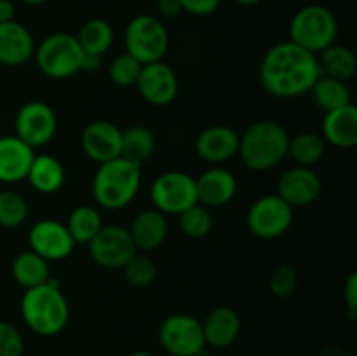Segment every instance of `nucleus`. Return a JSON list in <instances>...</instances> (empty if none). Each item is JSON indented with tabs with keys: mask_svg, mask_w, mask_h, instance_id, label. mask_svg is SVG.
I'll use <instances>...</instances> for the list:
<instances>
[{
	"mask_svg": "<svg viewBox=\"0 0 357 356\" xmlns=\"http://www.w3.org/2000/svg\"><path fill=\"white\" fill-rule=\"evenodd\" d=\"M20 309L24 325L40 337L61 334L70 320L68 300L54 278L40 286L24 290Z\"/></svg>",
	"mask_w": 357,
	"mask_h": 356,
	"instance_id": "nucleus-2",
	"label": "nucleus"
},
{
	"mask_svg": "<svg viewBox=\"0 0 357 356\" xmlns=\"http://www.w3.org/2000/svg\"><path fill=\"white\" fill-rule=\"evenodd\" d=\"M246 223L258 239H278L291 227L293 208L278 194L261 195L248 209Z\"/></svg>",
	"mask_w": 357,
	"mask_h": 356,
	"instance_id": "nucleus-8",
	"label": "nucleus"
},
{
	"mask_svg": "<svg viewBox=\"0 0 357 356\" xmlns=\"http://www.w3.org/2000/svg\"><path fill=\"white\" fill-rule=\"evenodd\" d=\"M16 16V6L13 0H0V23L13 21Z\"/></svg>",
	"mask_w": 357,
	"mask_h": 356,
	"instance_id": "nucleus-41",
	"label": "nucleus"
},
{
	"mask_svg": "<svg viewBox=\"0 0 357 356\" xmlns=\"http://www.w3.org/2000/svg\"><path fill=\"white\" fill-rule=\"evenodd\" d=\"M128 230L131 234L136 251L149 253L162 246L169 234V225H167L166 215L152 208L139 212Z\"/></svg>",
	"mask_w": 357,
	"mask_h": 356,
	"instance_id": "nucleus-21",
	"label": "nucleus"
},
{
	"mask_svg": "<svg viewBox=\"0 0 357 356\" xmlns=\"http://www.w3.org/2000/svg\"><path fill=\"white\" fill-rule=\"evenodd\" d=\"M150 199L164 215H180L199 202L195 178L183 171H166L153 180Z\"/></svg>",
	"mask_w": 357,
	"mask_h": 356,
	"instance_id": "nucleus-9",
	"label": "nucleus"
},
{
	"mask_svg": "<svg viewBox=\"0 0 357 356\" xmlns=\"http://www.w3.org/2000/svg\"><path fill=\"white\" fill-rule=\"evenodd\" d=\"M197 201L206 208H220L236 198L237 180L222 166H213L195 178Z\"/></svg>",
	"mask_w": 357,
	"mask_h": 356,
	"instance_id": "nucleus-18",
	"label": "nucleus"
},
{
	"mask_svg": "<svg viewBox=\"0 0 357 356\" xmlns=\"http://www.w3.org/2000/svg\"><path fill=\"white\" fill-rule=\"evenodd\" d=\"M142 63L136 61L128 52L115 56L108 65V75L110 80L119 87H132L138 82L139 72H142Z\"/></svg>",
	"mask_w": 357,
	"mask_h": 356,
	"instance_id": "nucleus-35",
	"label": "nucleus"
},
{
	"mask_svg": "<svg viewBox=\"0 0 357 356\" xmlns=\"http://www.w3.org/2000/svg\"><path fill=\"white\" fill-rule=\"evenodd\" d=\"M201 323L206 346L215 349L230 348L241 334V318L232 307H215Z\"/></svg>",
	"mask_w": 357,
	"mask_h": 356,
	"instance_id": "nucleus-23",
	"label": "nucleus"
},
{
	"mask_svg": "<svg viewBox=\"0 0 357 356\" xmlns=\"http://www.w3.org/2000/svg\"><path fill=\"white\" fill-rule=\"evenodd\" d=\"M121 145L122 129L107 119L89 122L80 135V147L84 154L98 164L121 157Z\"/></svg>",
	"mask_w": 357,
	"mask_h": 356,
	"instance_id": "nucleus-16",
	"label": "nucleus"
},
{
	"mask_svg": "<svg viewBox=\"0 0 357 356\" xmlns=\"http://www.w3.org/2000/svg\"><path fill=\"white\" fill-rule=\"evenodd\" d=\"M321 58H317L321 68V75L331 77V79L347 82L356 75L357 59L354 51L347 45L331 44L324 51L319 52Z\"/></svg>",
	"mask_w": 357,
	"mask_h": 356,
	"instance_id": "nucleus-26",
	"label": "nucleus"
},
{
	"mask_svg": "<svg viewBox=\"0 0 357 356\" xmlns=\"http://www.w3.org/2000/svg\"><path fill=\"white\" fill-rule=\"evenodd\" d=\"M20 2L26 3V6H42V3L49 2V0H20Z\"/></svg>",
	"mask_w": 357,
	"mask_h": 356,
	"instance_id": "nucleus-44",
	"label": "nucleus"
},
{
	"mask_svg": "<svg viewBox=\"0 0 357 356\" xmlns=\"http://www.w3.org/2000/svg\"><path fill=\"white\" fill-rule=\"evenodd\" d=\"M33 58L38 70L52 80L73 77L82 68L84 51L77 37L66 31H56L42 38L35 47Z\"/></svg>",
	"mask_w": 357,
	"mask_h": 356,
	"instance_id": "nucleus-6",
	"label": "nucleus"
},
{
	"mask_svg": "<svg viewBox=\"0 0 357 356\" xmlns=\"http://www.w3.org/2000/svg\"><path fill=\"white\" fill-rule=\"evenodd\" d=\"M321 77L317 56L286 40L272 45L260 63V82L271 96L291 100L309 93Z\"/></svg>",
	"mask_w": 357,
	"mask_h": 356,
	"instance_id": "nucleus-1",
	"label": "nucleus"
},
{
	"mask_svg": "<svg viewBox=\"0 0 357 356\" xmlns=\"http://www.w3.org/2000/svg\"><path fill=\"white\" fill-rule=\"evenodd\" d=\"M126 356H155V355H153V353H150V351H132V353H129V355H126Z\"/></svg>",
	"mask_w": 357,
	"mask_h": 356,
	"instance_id": "nucleus-45",
	"label": "nucleus"
},
{
	"mask_svg": "<svg viewBox=\"0 0 357 356\" xmlns=\"http://www.w3.org/2000/svg\"><path fill=\"white\" fill-rule=\"evenodd\" d=\"M28 216V202L14 191H0V227L16 229Z\"/></svg>",
	"mask_w": 357,
	"mask_h": 356,
	"instance_id": "nucleus-32",
	"label": "nucleus"
},
{
	"mask_svg": "<svg viewBox=\"0 0 357 356\" xmlns=\"http://www.w3.org/2000/svg\"><path fill=\"white\" fill-rule=\"evenodd\" d=\"M338 35V21L328 7L309 3L295 13L289 23V40L312 54L335 44Z\"/></svg>",
	"mask_w": 357,
	"mask_h": 356,
	"instance_id": "nucleus-5",
	"label": "nucleus"
},
{
	"mask_svg": "<svg viewBox=\"0 0 357 356\" xmlns=\"http://www.w3.org/2000/svg\"><path fill=\"white\" fill-rule=\"evenodd\" d=\"M126 52L142 65L162 61L169 49V34L160 17L138 14L126 27Z\"/></svg>",
	"mask_w": 357,
	"mask_h": 356,
	"instance_id": "nucleus-7",
	"label": "nucleus"
},
{
	"mask_svg": "<svg viewBox=\"0 0 357 356\" xmlns=\"http://www.w3.org/2000/svg\"><path fill=\"white\" fill-rule=\"evenodd\" d=\"M344 302L347 307L349 320H356L357 314V272H351L344 283Z\"/></svg>",
	"mask_w": 357,
	"mask_h": 356,
	"instance_id": "nucleus-39",
	"label": "nucleus"
},
{
	"mask_svg": "<svg viewBox=\"0 0 357 356\" xmlns=\"http://www.w3.org/2000/svg\"><path fill=\"white\" fill-rule=\"evenodd\" d=\"M323 192L319 175L307 166H293L278 181V195L293 209L305 208L316 202Z\"/></svg>",
	"mask_w": 357,
	"mask_h": 356,
	"instance_id": "nucleus-15",
	"label": "nucleus"
},
{
	"mask_svg": "<svg viewBox=\"0 0 357 356\" xmlns=\"http://www.w3.org/2000/svg\"><path fill=\"white\" fill-rule=\"evenodd\" d=\"M298 288V272L291 265H279L268 278V290L279 299H288Z\"/></svg>",
	"mask_w": 357,
	"mask_h": 356,
	"instance_id": "nucleus-36",
	"label": "nucleus"
},
{
	"mask_svg": "<svg viewBox=\"0 0 357 356\" xmlns=\"http://www.w3.org/2000/svg\"><path fill=\"white\" fill-rule=\"evenodd\" d=\"M183 13L192 16H209L215 10H218L222 0H180Z\"/></svg>",
	"mask_w": 357,
	"mask_h": 356,
	"instance_id": "nucleus-38",
	"label": "nucleus"
},
{
	"mask_svg": "<svg viewBox=\"0 0 357 356\" xmlns=\"http://www.w3.org/2000/svg\"><path fill=\"white\" fill-rule=\"evenodd\" d=\"M58 131V117L45 101H28L17 110L14 119V135L31 149L47 145Z\"/></svg>",
	"mask_w": 357,
	"mask_h": 356,
	"instance_id": "nucleus-11",
	"label": "nucleus"
},
{
	"mask_svg": "<svg viewBox=\"0 0 357 356\" xmlns=\"http://www.w3.org/2000/svg\"><path fill=\"white\" fill-rule=\"evenodd\" d=\"M160 346L171 356H201L206 353L202 323L190 314H171L159 327Z\"/></svg>",
	"mask_w": 357,
	"mask_h": 356,
	"instance_id": "nucleus-10",
	"label": "nucleus"
},
{
	"mask_svg": "<svg viewBox=\"0 0 357 356\" xmlns=\"http://www.w3.org/2000/svg\"><path fill=\"white\" fill-rule=\"evenodd\" d=\"M87 246L91 258L105 269H122L136 253L131 234L121 225H103Z\"/></svg>",
	"mask_w": 357,
	"mask_h": 356,
	"instance_id": "nucleus-12",
	"label": "nucleus"
},
{
	"mask_svg": "<svg viewBox=\"0 0 357 356\" xmlns=\"http://www.w3.org/2000/svg\"><path fill=\"white\" fill-rule=\"evenodd\" d=\"M155 135L146 126L135 124L122 131L121 157L142 168L155 152Z\"/></svg>",
	"mask_w": 357,
	"mask_h": 356,
	"instance_id": "nucleus-25",
	"label": "nucleus"
},
{
	"mask_svg": "<svg viewBox=\"0 0 357 356\" xmlns=\"http://www.w3.org/2000/svg\"><path fill=\"white\" fill-rule=\"evenodd\" d=\"M35 40L24 24L16 20L0 23V65L21 66L33 58Z\"/></svg>",
	"mask_w": 357,
	"mask_h": 356,
	"instance_id": "nucleus-20",
	"label": "nucleus"
},
{
	"mask_svg": "<svg viewBox=\"0 0 357 356\" xmlns=\"http://www.w3.org/2000/svg\"><path fill=\"white\" fill-rule=\"evenodd\" d=\"M289 135L282 124L272 119H260L239 135L237 156L253 171H268L288 157Z\"/></svg>",
	"mask_w": 357,
	"mask_h": 356,
	"instance_id": "nucleus-3",
	"label": "nucleus"
},
{
	"mask_svg": "<svg viewBox=\"0 0 357 356\" xmlns=\"http://www.w3.org/2000/svg\"><path fill=\"white\" fill-rule=\"evenodd\" d=\"M124 271L126 281L136 288H146L152 285L157 278V265L150 257H146L142 251H136L126 265L122 267Z\"/></svg>",
	"mask_w": 357,
	"mask_h": 356,
	"instance_id": "nucleus-34",
	"label": "nucleus"
},
{
	"mask_svg": "<svg viewBox=\"0 0 357 356\" xmlns=\"http://www.w3.org/2000/svg\"><path fill=\"white\" fill-rule=\"evenodd\" d=\"M65 225L75 244H87L100 232V229L103 227V220H101V213L98 212L96 206L80 205L72 209Z\"/></svg>",
	"mask_w": 357,
	"mask_h": 356,
	"instance_id": "nucleus-30",
	"label": "nucleus"
},
{
	"mask_svg": "<svg viewBox=\"0 0 357 356\" xmlns=\"http://www.w3.org/2000/svg\"><path fill=\"white\" fill-rule=\"evenodd\" d=\"M24 339L9 321L0 320V356H23Z\"/></svg>",
	"mask_w": 357,
	"mask_h": 356,
	"instance_id": "nucleus-37",
	"label": "nucleus"
},
{
	"mask_svg": "<svg viewBox=\"0 0 357 356\" xmlns=\"http://www.w3.org/2000/svg\"><path fill=\"white\" fill-rule=\"evenodd\" d=\"M77 42L86 54L101 56L112 47L115 40V31L112 24L103 17H91L80 27L75 35Z\"/></svg>",
	"mask_w": 357,
	"mask_h": 356,
	"instance_id": "nucleus-28",
	"label": "nucleus"
},
{
	"mask_svg": "<svg viewBox=\"0 0 357 356\" xmlns=\"http://www.w3.org/2000/svg\"><path fill=\"white\" fill-rule=\"evenodd\" d=\"M28 244L33 253L47 262L63 260L70 257L75 248V241L70 236L66 225L56 218H42L35 222L28 232Z\"/></svg>",
	"mask_w": 357,
	"mask_h": 356,
	"instance_id": "nucleus-13",
	"label": "nucleus"
},
{
	"mask_svg": "<svg viewBox=\"0 0 357 356\" xmlns=\"http://www.w3.org/2000/svg\"><path fill=\"white\" fill-rule=\"evenodd\" d=\"M135 87L149 105L166 107L173 103L178 96V77L167 63H149L142 66Z\"/></svg>",
	"mask_w": 357,
	"mask_h": 356,
	"instance_id": "nucleus-14",
	"label": "nucleus"
},
{
	"mask_svg": "<svg viewBox=\"0 0 357 356\" xmlns=\"http://www.w3.org/2000/svg\"><path fill=\"white\" fill-rule=\"evenodd\" d=\"M180 227L183 234L190 239H202L208 236L213 229V216L209 213V208L202 206L201 202L190 206L180 213Z\"/></svg>",
	"mask_w": 357,
	"mask_h": 356,
	"instance_id": "nucleus-33",
	"label": "nucleus"
},
{
	"mask_svg": "<svg viewBox=\"0 0 357 356\" xmlns=\"http://www.w3.org/2000/svg\"><path fill=\"white\" fill-rule=\"evenodd\" d=\"M157 13L164 20H174L183 13L180 0H157Z\"/></svg>",
	"mask_w": 357,
	"mask_h": 356,
	"instance_id": "nucleus-40",
	"label": "nucleus"
},
{
	"mask_svg": "<svg viewBox=\"0 0 357 356\" xmlns=\"http://www.w3.org/2000/svg\"><path fill=\"white\" fill-rule=\"evenodd\" d=\"M142 187V168L117 157L100 164L93 178V195L107 212L126 208Z\"/></svg>",
	"mask_w": 357,
	"mask_h": 356,
	"instance_id": "nucleus-4",
	"label": "nucleus"
},
{
	"mask_svg": "<svg viewBox=\"0 0 357 356\" xmlns=\"http://www.w3.org/2000/svg\"><path fill=\"white\" fill-rule=\"evenodd\" d=\"M13 278L17 285L23 286L24 290L33 288V286H40L44 283H47L51 276V267H49V262L44 260L42 257H38L37 253H33L31 250L23 251V253L17 255L13 260Z\"/></svg>",
	"mask_w": 357,
	"mask_h": 356,
	"instance_id": "nucleus-27",
	"label": "nucleus"
},
{
	"mask_svg": "<svg viewBox=\"0 0 357 356\" xmlns=\"http://www.w3.org/2000/svg\"><path fill=\"white\" fill-rule=\"evenodd\" d=\"M100 66H101V56L86 54V52H84L82 68H80V72L93 73V72H98V70H100Z\"/></svg>",
	"mask_w": 357,
	"mask_h": 356,
	"instance_id": "nucleus-42",
	"label": "nucleus"
},
{
	"mask_svg": "<svg viewBox=\"0 0 357 356\" xmlns=\"http://www.w3.org/2000/svg\"><path fill=\"white\" fill-rule=\"evenodd\" d=\"M26 180L30 181L31 187L40 194L49 195L56 194L59 188L65 185L66 171L65 166L59 159L49 154H35L33 163H31L30 170H28Z\"/></svg>",
	"mask_w": 357,
	"mask_h": 356,
	"instance_id": "nucleus-24",
	"label": "nucleus"
},
{
	"mask_svg": "<svg viewBox=\"0 0 357 356\" xmlns=\"http://www.w3.org/2000/svg\"><path fill=\"white\" fill-rule=\"evenodd\" d=\"M321 136L337 149H352L357 145V108L354 103L345 105L324 114Z\"/></svg>",
	"mask_w": 357,
	"mask_h": 356,
	"instance_id": "nucleus-22",
	"label": "nucleus"
},
{
	"mask_svg": "<svg viewBox=\"0 0 357 356\" xmlns=\"http://www.w3.org/2000/svg\"><path fill=\"white\" fill-rule=\"evenodd\" d=\"M236 2L243 7H255V6H258L261 0H236Z\"/></svg>",
	"mask_w": 357,
	"mask_h": 356,
	"instance_id": "nucleus-43",
	"label": "nucleus"
},
{
	"mask_svg": "<svg viewBox=\"0 0 357 356\" xmlns=\"http://www.w3.org/2000/svg\"><path fill=\"white\" fill-rule=\"evenodd\" d=\"M195 152L204 163H227L239 152V133L227 124L208 126L195 138Z\"/></svg>",
	"mask_w": 357,
	"mask_h": 356,
	"instance_id": "nucleus-17",
	"label": "nucleus"
},
{
	"mask_svg": "<svg viewBox=\"0 0 357 356\" xmlns=\"http://www.w3.org/2000/svg\"><path fill=\"white\" fill-rule=\"evenodd\" d=\"M35 150L16 135L0 136V184H20L26 180Z\"/></svg>",
	"mask_w": 357,
	"mask_h": 356,
	"instance_id": "nucleus-19",
	"label": "nucleus"
},
{
	"mask_svg": "<svg viewBox=\"0 0 357 356\" xmlns=\"http://www.w3.org/2000/svg\"><path fill=\"white\" fill-rule=\"evenodd\" d=\"M309 94L312 96L316 107L321 108L324 114L352 103V93L347 82H342V80L331 79L326 75H321L314 82Z\"/></svg>",
	"mask_w": 357,
	"mask_h": 356,
	"instance_id": "nucleus-29",
	"label": "nucleus"
},
{
	"mask_svg": "<svg viewBox=\"0 0 357 356\" xmlns=\"http://www.w3.org/2000/svg\"><path fill=\"white\" fill-rule=\"evenodd\" d=\"M326 152V142L323 136L314 131H302L289 136L288 156L296 163V166L312 168L319 163Z\"/></svg>",
	"mask_w": 357,
	"mask_h": 356,
	"instance_id": "nucleus-31",
	"label": "nucleus"
}]
</instances>
